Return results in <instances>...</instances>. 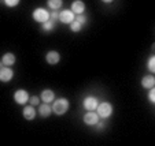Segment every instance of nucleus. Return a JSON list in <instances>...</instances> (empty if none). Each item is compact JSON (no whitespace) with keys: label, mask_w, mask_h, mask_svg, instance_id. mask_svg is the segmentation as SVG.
Listing matches in <instances>:
<instances>
[{"label":"nucleus","mask_w":155,"mask_h":146,"mask_svg":"<svg viewBox=\"0 0 155 146\" xmlns=\"http://www.w3.org/2000/svg\"><path fill=\"white\" fill-rule=\"evenodd\" d=\"M40 100L43 102H47V104H51V102L55 100V93H54L52 90H50V89H45V90L41 92L40 94Z\"/></svg>","instance_id":"obj_11"},{"label":"nucleus","mask_w":155,"mask_h":146,"mask_svg":"<svg viewBox=\"0 0 155 146\" xmlns=\"http://www.w3.org/2000/svg\"><path fill=\"white\" fill-rule=\"evenodd\" d=\"M58 18H59V12L55 11V10H52V11L50 12V19L54 20V22H56V20H58Z\"/></svg>","instance_id":"obj_24"},{"label":"nucleus","mask_w":155,"mask_h":146,"mask_svg":"<svg viewBox=\"0 0 155 146\" xmlns=\"http://www.w3.org/2000/svg\"><path fill=\"white\" fill-rule=\"evenodd\" d=\"M14 101L17 104H19V105H24V104L29 102V93L26 90H24V89H19V90H17L14 93Z\"/></svg>","instance_id":"obj_7"},{"label":"nucleus","mask_w":155,"mask_h":146,"mask_svg":"<svg viewBox=\"0 0 155 146\" xmlns=\"http://www.w3.org/2000/svg\"><path fill=\"white\" fill-rule=\"evenodd\" d=\"M3 66H4V64H3V61H2V60H0V68H2V67H3Z\"/></svg>","instance_id":"obj_27"},{"label":"nucleus","mask_w":155,"mask_h":146,"mask_svg":"<svg viewBox=\"0 0 155 146\" xmlns=\"http://www.w3.org/2000/svg\"><path fill=\"white\" fill-rule=\"evenodd\" d=\"M21 0H4V4H6L7 7H17L18 4H19Z\"/></svg>","instance_id":"obj_21"},{"label":"nucleus","mask_w":155,"mask_h":146,"mask_svg":"<svg viewBox=\"0 0 155 146\" xmlns=\"http://www.w3.org/2000/svg\"><path fill=\"white\" fill-rule=\"evenodd\" d=\"M82 120H84V123L87 126H96V123L100 120V117L95 111H87V113L84 115Z\"/></svg>","instance_id":"obj_5"},{"label":"nucleus","mask_w":155,"mask_h":146,"mask_svg":"<svg viewBox=\"0 0 155 146\" xmlns=\"http://www.w3.org/2000/svg\"><path fill=\"white\" fill-rule=\"evenodd\" d=\"M103 3H106V4H108V3H113V2H114V0H102Z\"/></svg>","instance_id":"obj_26"},{"label":"nucleus","mask_w":155,"mask_h":146,"mask_svg":"<svg viewBox=\"0 0 155 146\" xmlns=\"http://www.w3.org/2000/svg\"><path fill=\"white\" fill-rule=\"evenodd\" d=\"M141 86L144 89H151L155 86V78L152 75H144L141 79Z\"/></svg>","instance_id":"obj_15"},{"label":"nucleus","mask_w":155,"mask_h":146,"mask_svg":"<svg viewBox=\"0 0 155 146\" xmlns=\"http://www.w3.org/2000/svg\"><path fill=\"white\" fill-rule=\"evenodd\" d=\"M55 23H56V22H54V20L48 19L47 22L41 23V29H43L45 33H50V32H52V30L55 29Z\"/></svg>","instance_id":"obj_17"},{"label":"nucleus","mask_w":155,"mask_h":146,"mask_svg":"<svg viewBox=\"0 0 155 146\" xmlns=\"http://www.w3.org/2000/svg\"><path fill=\"white\" fill-rule=\"evenodd\" d=\"M70 29H71V32H74V33H78L80 30L82 29V25L80 23L78 20H76V19H74L73 22H71V23H70Z\"/></svg>","instance_id":"obj_18"},{"label":"nucleus","mask_w":155,"mask_h":146,"mask_svg":"<svg viewBox=\"0 0 155 146\" xmlns=\"http://www.w3.org/2000/svg\"><path fill=\"white\" fill-rule=\"evenodd\" d=\"M14 78V71H12L11 67H7V66H3L0 68V82H10L11 79Z\"/></svg>","instance_id":"obj_8"},{"label":"nucleus","mask_w":155,"mask_h":146,"mask_svg":"<svg viewBox=\"0 0 155 146\" xmlns=\"http://www.w3.org/2000/svg\"><path fill=\"white\" fill-rule=\"evenodd\" d=\"M22 115H24V117L26 120H35L36 115H37V111L35 109V107H33V105H28V107H25V108H24Z\"/></svg>","instance_id":"obj_13"},{"label":"nucleus","mask_w":155,"mask_h":146,"mask_svg":"<svg viewBox=\"0 0 155 146\" xmlns=\"http://www.w3.org/2000/svg\"><path fill=\"white\" fill-rule=\"evenodd\" d=\"M37 112H38V115H40L41 117H48L51 113H52V108H51L50 104L43 102V104H40V105H38Z\"/></svg>","instance_id":"obj_12"},{"label":"nucleus","mask_w":155,"mask_h":146,"mask_svg":"<svg viewBox=\"0 0 155 146\" xmlns=\"http://www.w3.org/2000/svg\"><path fill=\"white\" fill-rule=\"evenodd\" d=\"M148 100L151 104H155V88L150 89V93H148Z\"/></svg>","instance_id":"obj_23"},{"label":"nucleus","mask_w":155,"mask_h":146,"mask_svg":"<svg viewBox=\"0 0 155 146\" xmlns=\"http://www.w3.org/2000/svg\"><path fill=\"white\" fill-rule=\"evenodd\" d=\"M147 68L150 70V73H155V56L154 55L148 59V66H147Z\"/></svg>","instance_id":"obj_19"},{"label":"nucleus","mask_w":155,"mask_h":146,"mask_svg":"<svg viewBox=\"0 0 155 146\" xmlns=\"http://www.w3.org/2000/svg\"><path fill=\"white\" fill-rule=\"evenodd\" d=\"M97 105H99V101H97V98L94 96L85 97L84 101H82V107H84V109H87V111H96Z\"/></svg>","instance_id":"obj_6"},{"label":"nucleus","mask_w":155,"mask_h":146,"mask_svg":"<svg viewBox=\"0 0 155 146\" xmlns=\"http://www.w3.org/2000/svg\"><path fill=\"white\" fill-rule=\"evenodd\" d=\"M59 60H61V55H59L58 51H50V52H47V55H45V61L51 66L58 64Z\"/></svg>","instance_id":"obj_9"},{"label":"nucleus","mask_w":155,"mask_h":146,"mask_svg":"<svg viewBox=\"0 0 155 146\" xmlns=\"http://www.w3.org/2000/svg\"><path fill=\"white\" fill-rule=\"evenodd\" d=\"M96 126H97V131H100V130H103V129H104V124H103V123L102 122H97L96 123Z\"/></svg>","instance_id":"obj_25"},{"label":"nucleus","mask_w":155,"mask_h":146,"mask_svg":"<svg viewBox=\"0 0 155 146\" xmlns=\"http://www.w3.org/2000/svg\"><path fill=\"white\" fill-rule=\"evenodd\" d=\"M74 19H76V20H78V22L82 25V26L88 23V17H87V15H84V14H80V15H77V17L74 18Z\"/></svg>","instance_id":"obj_20"},{"label":"nucleus","mask_w":155,"mask_h":146,"mask_svg":"<svg viewBox=\"0 0 155 146\" xmlns=\"http://www.w3.org/2000/svg\"><path fill=\"white\" fill-rule=\"evenodd\" d=\"M71 11L74 12V14L80 15V14H84L85 11V3L82 2V0H74L73 3H71Z\"/></svg>","instance_id":"obj_10"},{"label":"nucleus","mask_w":155,"mask_h":146,"mask_svg":"<svg viewBox=\"0 0 155 146\" xmlns=\"http://www.w3.org/2000/svg\"><path fill=\"white\" fill-rule=\"evenodd\" d=\"M47 6L50 7L51 10L58 11V10L63 6V0H47Z\"/></svg>","instance_id":"obj_16"},{"label":"nucleus","mask_w":155,"mask_h":146,"mask_svg":"<svg viewBox=\"0 0 155 146\" xmlns=\"http://www.w3.org/2000/svg\"><path fill=\"white\" fill-rule=\"evenodd\" d=\"M69 107H70V104H69V100L68 98H56L52 101V112L55 115H58V116H62V115H64L66 112L69 111Z\"/></svg>","instance_id":"obj_1"},{"label":"nucleus","mask_w":155,"mask_h":146,"mask_svg":"<svg viewBox=\"0 0 155 146\" xmlns=\"http://www.w3.org/2000/svg\"><path fill=\"white\" fill-rule=\"evenodd\" d=\"M74 18H76V14H74L71 10H62V11L59 12L58 20L62 22V23H64V25H68V23L70 25L74 20Z\"/></svg>","instance_id":"obj_4"},{"label":"nucleus","mask_w":155,"mask_h":146,"mask_svg":"<svg viewBox=\"0 0 155 146\" xmlns=\"http://www.w3.org/2000/svg\"><path fill=\"white\" fill-rule=\"evenodd\" d=\"M29 102H30V105H33V107L38 105V104H40V97H37V96L29 97Z\"/></svg>","instance_id":"obj_22"},{"label":"nucleus","mask_w":155,"mask_h":146,"mask_svg":"<svg viewBox=\"0 0 155 146\" xmlns=\"http://www.w3.org/2000/svg\"><path fill=\"white\" fill-rule=\"evenodd\" d=\"M96 113L99 115V117H102V119H107V117H110L113 113V105L107 101L100 102L96 108Z\"/></svg>","instance_id":"obj_2"},{"label":"nucleus","mask_w":155,"mask_h":146,"mask_svg":"<svg viewBox=\"0 0 155 146\" xmlns=\"http://www.w3.org/2000/svg\"><path fill=\"white\" fill-rule=\"evenodd\" d=\"M15 60H17V57H15L14 53L11 52H7L3 55V57H2V61H3V64L7 66V67H10V66H14Z\"/></svg>","instance_id":"obj_14"},{"label":"nucleus","mask_w":155,"mask_h":146,"mask_svg":"<svg viewBox=\"0 0 155 146\" xmlns=\"http://www.w3.org/2000/svg\"><path fill=\"white\" fill-rule=\"evenodd\" d=\"M32 17L36 22L44 23V22H47V20L50 19V11H47V10L43 8V7H38V8H36L35 11H33Z\"/></svg>","instance_id":"obj_3"}]
</instances>
